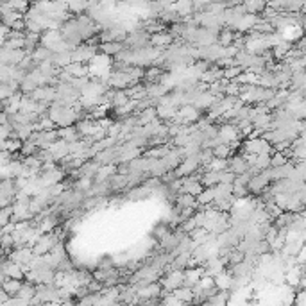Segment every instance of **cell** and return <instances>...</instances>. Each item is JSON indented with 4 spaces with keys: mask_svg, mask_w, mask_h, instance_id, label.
<instances>
[{
    "mask_svg": "<svg viewBox=\"0 0 306 306\" xmlns=\"http://www.w3.org/2000/svg\"><path fill=\"white\" fill-rule=\"evenodd\" d=\"M133 83H136V81L131 77L129 72H119V70H111L108 79H106L108 88H115V90H125Z\"/></svg>",
    "mask_w": 306,
    "mask_h": 306,
    "instance_id": "cell-1",
    "label": "cell"
},
{
    "mask_svg": "<svg viewBox=\"0 0 306 306\" xmlns=\"http://www.w3.org/2000/svg\"><path fill=\"white\" fill-rule=\"evenodd\" d=\"M242 149L244 153L242 154H261V153H272V145L267 142L263 136H258V138H247V142L242 143Z\"/></svg>",
    "mask_w": 306,
    "mask_h": 306,
    "instance_id": "cell-2",
    "label": "cell"
},
{
    "mask_svg": "<svg viewBox=\"0 0 306 306\" xmlns=\"http://www.w3.org/2000/svg\"><path fill=\"white\" fill-rule=\"evenodd\" d=\"M99 52L97 45H75L72 47V61L90 63V59Z\"/></svg>",
    "mask_w": 306,
    "mask_h": 306,
    "instance_id": "cell-3",
    "label": "cell"
},
{
    "mask_svg": "<svg viewBox=\"0 0 306 306\" xmlns=\"http://www.w3.org/2000/svg\"><path fill=\"white\" fill-rule=\"evenodd\" d=\"M267 185H271L269 174H267V170H260L258 174L251 176L249 183H247V190H249V193H255V195H258V193H260L261 190L267 187Z\"/></svg>",
    "mask_w": 306,
    "mask_h": 306,
    "instance_id": "cell-4",
    "label": "cell"
},
{
    "mask_svg": "<svg viewBox=\"0 0 306 306\" xmlns=\"http://www.w3.org/2000/svg\"><path fill=\"white\" fill-rule=\"evenodd\" d=\"M177 115L181 117L185 124H193V122L203 115V111L195 108L193 104H183V106L177 108Z\"/></svg>",
    "mask_w": 306,
    "mask_h": 306,
    "instance_id": "cell-5",
    "label": "cell"
},
{
    "mask_svg": "<svg viewBox=\"0 0 306 306\" xmlns=\"http://www.w3.org/2000/svg\"><path fill=\"white\" fill-rule=\"evenodd\" d=\"M227 170H231L233 174L237 176V174H242L247 170V163H245V158L244 154H231L229 158H227Z\"/></svg>",
    "mask_w": 306,
    "mask_h": 306,
    "instance_id": "cell-6",
    "label": "cell"
},
{
    "mask_svg": "<svg viewBox=\"0 0 306 306\" xmlns=\"http://www.w3.org/2000/svg\"><path fill=\"white\" fill-rule=\"evenodd\" d=\"M258 22H260V17H258V15L245 13V15H242V17H240V20H238L235 31H237V33H247V31H251V29L255 27Z\"/></svg>",
    "mask_w": 306,
    "mask_h": 306,
    "instance_id": "cell-7",
    "label": "cell"
},
{
    "mask_svg": "<svg viewBox=\"0 0 306 306\" xmlns=\"http://www.w3.org/2000/svg\"><path fill=\"white\" fill-rule=\"evenodd\" d=\"M49 151H51V156L54 161H59V159H63L65 156L70 154L68 153V142L67 140H63V138H57L56 142H52Z\"/></svg>",
    "mask_w": 306,
    "mask_h": 306,
    "instance_id": "cell-8",
    "label": "cell"
},
{
    "mask_svg": "<svg viewBox=\"0 0 306 306\" xmlns=\"http://www.w3.org/2000/svg\"><path fill=\"white\" fill-rule=\"evenodd\" d=\"M203 271L204 274H208V276H215L219 272L226 271V265L222 263L219 256H213V258H208V260L203 263Z\"/></svg>",
    "mask_w": 306,
    "mask_h": 306,
    "instance_id": "cell-9",
    "label": "cell"
},
{
    "mask_svg": "<svg viewBox=\"0 0 306 306\" xmlns=\"http://www.w3.org/2000/svg\"><path fill=\"white\" fill-rule=\"evenodd\" d=\"M279 33L283 36V40L290 41V43H295L297 40L303 38V29H301V25H295V23H290L287 27L279 29Z\"/></svg>",
    "mask_w": 306,
    "mask_h": 306,
    "instance_id": "cell-10",
    "label": "cell"
},
{
    "mask_svg": "<svg viewBox=\"0 0 306 306\" xmlns=\"http://www.w3.org/2000/svg\"><path fill=\"white\" fill-rule=\"evenodd\" d=\"M151 195H153V192H151L145 185H143V187L142 185H138V187H131L129 192L125 193V199H127V201H136V203H138V201H145V199L151 197Z\"/></svg>",
    "mask_w": 306,
    "mask_h": 306,
    "instance_id": "cell-11",
    "label": "cell"
},
{
    "mask_svg": "<svg viewBox=\"0 0 306 306\" xmlns=\"http://www.w3.org/2000/svg\"><path fill=\"white\" fill-rule=\"evenodd\" d=\"M299 88H306L305 68H297V70H292V75H290L289 90H299Z\"/></svg>",
    "mask_w": 306,
    "mask_h": 306,
    "instance_id": "cell-12",
    "label": "cell"
},
{
    "mask_svg": "<svg viewBox=\"0 0 306 306\" xmlns=\"http://www.w3.org/2000/svg\"><path fill=\"white\" fill-rule=\"evenodd\" d=\"M109 185V188L113 190V192H120V190H124L127 188V174H119V172H113L111 176L106 179Z\"/></svg>",
    "mask_w": 306,
    "mask_h": 306,
    "instance_id": "cell-13",
    "label": "cell"
},
{
    "mask_svg": "<svg viewBox=\"0 0 306 306\" xmlns=\"http://www.w3.org/2000/svg\"><path fill=\"white\" fill-rule=\"evenodd\" d=\"M215 101H217V97H215V95H211V93H210L208 90H204V91H201L197 99L193 101V106H195L197 109H201V111H206V109L210 108V106H211V104H213Z\"/></svg>",
    "mask_w": 306,
    "mask_h": 306,
    "instance_id": "cell-14",
    "label": "cell"
},
{
    "mask_svg": "<svg viewBox=\"0 0 306 306\" xmlns=\"http://www.w3.org/2000/svg\"><path fill=\"white\" fill-rule=\"evenodd\" d=\"M31 56H33V59L36 63H43V61H52V56H54V52H52L49 47L43 45V43H38Z\"/></svg>",
    "mask_w": 306,
    "mask_h": 306,
    "instance_id": "cell-15",
    "label": "cell"
},
{
    "mask_svg": "<svg viewBox=\"0 0 306 306\" xmlns=\"http://www.w3.org/2000/svg\"><path fill=\"white\" fill-rule=\"evenodd\" d=\"M122 49H124V43H120V41H101L99 43V52L111 57L117 56Z\"/></svg>",
    "mask_w": 306,
    "mask_h": 306,
    "instance_id": "cell-16",
    "label": "cell"
},
{
    "mask_svg": "<svg viewBox=\"0 0 306 306\" xmlns=\"http://www.w3.org/2000/svg\"><path fill=\"white\" fill-rule=\"evenodd\" d=\"M172 41H174V38H172L170 34H163L161 31H159V33H154V34H151V36H149V45L159 47V49H165V47H169Z\"/></svg>",
    "mask_w": 306,
    "mask_h": 306,
    "instance_id": "cell-17",
    "label": "cell"
},
{
    "mask_svg": "<svg viewBox=\"0 0 306 306\" xmlns=\"http://www.w3.org/2000/svg\"><path fill=\"white\" fill-rule=\"evenodd\" d=\"M145 86H147V97H151V99H159V97H163L167 91L170 90L169 86L163 85V83H159V81H156V83H145Z\"/></svg>",
    "mask_w": 306,
    "mask_h": 306,
    "instance_id": "cell-18",
    "label": "cell"
},
{
    "mask_svg": "<svg viewBox=\"0 0 306 306\" xmlns=\"http://www.w3.org/2000/svg\"><path fill=\"white\" fill-rule=\"evenodd\" d=\"M67 70L68 74L72 75V77H83V75H90V70H88V65L86 63H68L67 67H63Z\"/></svg>",
    "mask_w": 306,
    "mask_h": 306,
    "instance_id": "cell-19",
    "label": "cell"
},
{
    "mask_svg": "<svg viewBox=\"0 0 306 306\" xmlns=\"http://www.w3.org/2000/svg\"><path fill=\"white\" fill-rule=\"evenodd\" d=\"M183 183L181 187H179V190L177 192H185V193H192V195H197L201 190H203V185H201V181H193V179H188L187 176L181 177Z\"/></svg>",
    "mask_w": 306,
    "mask_h": 306,
    "instance_id": "cell-20",
    "label": "cell"
},
{
    "mask_svg": "<svg viewBox=\"0 0 306 306\" xmlns=\"http://www.w3.org/2000/svg\"><path fill=\"white\" fill-rule=\"evenodd\" d=\"M154 109H156V115H158L159 120H170L177 113L176 106H170V104H156Z\"/></svg>",
    "mask_w": 306,
    "mask_h": 306,
    "instance_id": "cell-21",
    "label": "cell"
},
{
    "mask_svg": "<svg viewBox=\"0 0 306 306\" xmlns=\"http://www.w3.org/2000/svg\"><path fill=\"white\" fill-rule=\"evenodd\" d=\"M22 283H23V279H15V278H7L4 283L0 285V289L4 290L9 297L11 295H17L18 294V290H20V287H22Z\"/></svg>",
    "mask_w": 306,
    "mask_h": 306,
    "instance_id": "cell-22",
    "label": "cell"
},
{
    "mask_svg": "<svg viewBox=\"0 0 306 306\" xmlns=\"http://www.w3.org/2000/svg\"><path fill=\"white\" fill-rule=\"evenodd\" d=\"M174 203H176L177 206H181V208H195V206H197L195 195H192V193H185V192H177Z\"/></svg>",
    "mask_w": 306,
    "mask_h": 306,
    "instance_id": "cell-23",
    "label": "cell"
},
{
    "mask_svg": "<svg viewBox=\"0 0 306 306\" xmlns=\"http://www.w3.org/2000/svg\"><path fill=\"white\" fill-rule=\"evenodd\" d=\"M52 63L59 68L67 67L68 63H72V49H67V51H61V52H54Z\"/></svg>",
    "mask_w": 306,
    "mask_h": 306,
    "instance_id": "cell-24",
    "label": "cell"
},
{
    "mask_svg": "<svg viewBox=\"0 0 306 306\" xmlns=\"http://www.w3.org/2000/svg\"><path fill=\"white\" fill-rule=\"evenodd\" d=\"M229 299V290H217L215 294H211L206 297V305H227Z\"/></svg>",
    "mask_w": 306,
    "mask_h": 306,
    "instance_id": "cell-25",
    "label": "cell"
},
{
    "mask_svg": "<svg viewBox=\"0 0 306 306\" xmlns=\"http://www.w3.org/2000/svg\"><path fill=\"white\" fill-rule=\"evenodd\" d=\"M57 136L67 140V142H75L79 140V133L75 129V125H67V127H59L57 129Z\"/></svg>",
    "mask_w": 306,
    "mask_h": 306,
    "instance_id": "cell-26",
    "label": "cell"
},
{
    "mask_svg": "<svg viewBox=\"0 0 306 306\" xmlns=\"http://www.w3.org/2000/svg\"><path fill=\"white\" fill-rule=\"evenodd\" d=\"M242 4L245 6V11L253 15H260L267 6L265 0H242Z\"/></svg>",
    "mask_w": 306,
    "mask_h": 306,
    "instance_id": "cell-27",
    "label": "cell"
},
{
    "mask_svg": "<svg viewBox=\"0 0 306 306\" xmlns=\"http://www.w3.org/2000/svg\"><path fill=\"white\" fill-rule=\"evenodd\" d=\"M217 183H219V170H204L203 172V177H201V185L204 188L206 187H215Z\"/></svg>",
    "mask_w": 306,
    "mask_h": 306,
    "instance_id": "cell-28",
    "label": "cell"
},
{
    "mask_svg": "<svg viewBox=\"0 0 306 306\" xmlns=\"http://www.w3.org/2000/svg\"><path fill=\"white\" fill-rule=\"evenodd\" d=\"M172 294L176 295V297L181 301V303H192V299H193L192 289H190V287H185V285H181V287L174 289V290H172Z\"/></svg>",
    "mask_w": 306,
    "mask_h": 306,
    "instance_id": "cell-29",
    "label": "cell"
},
{
    "mask_svg": "<svg viewBox=\"0 0 306 306\" xmlns=\"http://www.w3.org/2000/svg\"><path fill=\"white\" fill-rule=\"evenodd\" d=\"M36 86H38V85H36V81H34L29 74H25V77H23V79L18 83V91H22L23 95H27V93H31V91H33Z\"/></svg>",
    "mask_w": 306,
    "mask_h": 306,
    "instance_id": "cell-30",
    "label": "cell"
},
{
    "mask_svg": "<svg viewBox=\"0 0 306 306\" xmlns=\"http://www.w3.org/2000/svg\"><path fill=\"white\" fill-rule=\"evenodd\" d=\"M33 131H34L33 124H18L17 127H15V135H17L18 140L25 142V140H29V136H31Z\"/></svg>",
    "mask_w": 306,
    "mask_h": 306,
    "instance_id": "cell-31",
    "label": "cell"
},
{
    "mask_svg": "<svg viewBox=\"0 0 306 306\" xmlns=\"http://www.w3.org/2000/svg\"><path fill=\"white\" fill-rule=\"evenodd\" d=\"M258 170H265L271 167V154L269 153H261V154H256V159H255V165Z\"/></svg>",
    "mask_w": 306,
    "mask_h": 306,
    "instance_id": "cell-32",
    "label": "cell"
},
{
    "mask_svg": "<svg viewBox=\"0 0 306 306\" xmlns=\"http://www.w3.org/2000/svg\"><path fill=\"white\" fill-rule=\"evenodd\" d=\"M86 6H88V0H67L68 11H72V13L86 11Z\"/></svg>",
    "mask_w": 306,
    "mask_h": 306,
    "instance_id": "cell-33",
    "label": "cell"
},
{
    "mask_svg": "<svg viewBox=\"0 0 306 306\" xmlns=\"http://www.w3.org/2000/svg\"><path fill=\"white\" fill-rule=\"evenodd\" d=\"M34 287H36V285H33V283H29V281H25V283H22V287H20V290H18V294L17 295H20V297H22V299H31V297H33L34 295V292H36V290H34Z\"/></svg>",
    "mask_w": 306,
    "mask_h": 306,
    "instance_id": "cell-34",
    "label": "cell"
},
{
    "mask_svg": "<svg viewBox=\"0 0 306 306\" xmlns=\"http://www.w3.org/2000/svg\"><path fill=\"white\" fill-rule=\"evenodd\" d=\"M211 151H213V156H215V158H229L233 154L227 143H219V145H215Z\"/></svg>",
    "mask_w": 306,
    "mask_h": 306,
    "instance_id": "cell-35",
    "label": "cell"
},
{
    "mask_svg": "<svg viewBox=\"0 0 306 306\" xmlns=\"http://www.w3.org/2000/svg\"><path fill=\"white\" fill-rule=\"evenodd\" d=\"M7 4H9V7H11L13 11L20 13V15H23V13L29 9V2L27 0H6Z\"/></svg>",
    "mask_w": 306,
    "mask_h": 306,
    "instance_id": "cell-36",
    "label": "cell"
},
{
    "mask_svg": "<svg viewBox=\"0 0 306 306\" xmlns=\"http://www.w3.org/2000/svg\"><path fill=\"white\" fill-rule=\"evenodd\" d=\"M169 233H170V226L167 224V222H165V224L161 222V224H158V226L153 229V237L159 242V240H163V238L167 237Z\"/></svg>",
    "mask_w": 306,
    "mask_h": 306,
    "instance_id": "cell-37",
    "label": "cell"
},
{
    "mask_svg": "<svg viewBox=\"0 0 306 306\" xmlns=\"http://www.w3.org/2000/svg\"><path fill=\"white\" fill-rule=\"evenodd\" d=\"M38 149L40 147H36L31 140H25V142H22V147H20L18 153H20V156L23 158V156H33V154H36L38 153Z\"/></svg>",
    "mask_w": 306,
    "mask_h": 306,
    "instance_id": "cell-38",
    "label": "cell"
},
{
    "mask_svg": "<svg viewBox=\"0 0 306 306\" xmlns=\"http://www.w3.org/2000/svg\"><path fill=\"white\" fill-rule=\"evenodd\" d=\"M13 215V206H0V226H6L7 222L11 221Z\"/></svg>",
    "mask_w": 306,
    "mask_h": 306,
    "instance_id": "cell-39",
    "label": "cell"
},
{
    "mask_svg": "<svg viewBox=\"0 0 306 306\" xmlns=\"http://www.w3.org/2000/svg\"><path fill=\"white\" fill-rule=\"evenodd\" d=\"M0 245H2V249L6 251V255L15 247V240H13V237L9 235V233H2V237H0Z\"/></svg>",
    "mask_w": 306,
    "mask_h": 306,
    "instance_id": "cell-40",
    "label": "cell"
},
{
    "mask_svg": "<svg viewBox=\"0 0 306 306\" xmlns=\"http://www.w3.org/2000/svg\"><path fill=\"white\" fill-rule=\"evenodd\" d=\"M233 197L235 199H244L249 195V190H247V187H244V185H238V183H233Z\"/></svg>",
    "mask_w": 306,
    "mask_h": 306,
    "instance_id": "cell-41",
    "label": "cell"
},
{
    "mask_svg": "<svg viewBox=\"0 0 306 306\" xmlns=\"http://www.w3.org/2000/svg\"><path fill=\"white\" fill-rule=\"evenodd\" d=\"M226 167H227V158H215V156H213V159L208 165L210 170H224Z\"/></svg>",
    "mask_w": 306,
    "mask_h": 306,
    "instance_id": "cell-42",
    "label": "cell"
},
{
    "mask_svg": "<svg viewBox=\"0 0 306 306\" xmlns=\"http://www.w3.org/2000/svg\"><path fill=\"white\" fill-rule=\"evenodd\" d=\"M242 70H244V68L238 67V65H235V67H227V68H224V79L233 81L238 74H240V72H242Z\"/></svg>",
    "mask_w": 306,
    "mask_h": 306,
    "instance_id": "cell-43",
    "label": "cell"
},
{
    "mask_svg": "<svg viewBox=\"0 0 306 306\" xmlns=\"http://www.w3.org/2000/svg\"><path fill=\"white\" fill-rule=\"evenodd\" d=\"M303 6H305V0H287L285 9L287 11H303Z\"/></svg>",
    "mask_w": 306,
    "mask_h": 306,
    "instance_id": "cell-44",
    "label": "cell"
},
{
    "mask_svg": "<svg viewBox=\"0 0 306 306\" xmlns=\"http://www.w3.org/2000/svg\"><path fill=\"white\" fill-rule=\"evenodd\" d=\"M102 287H104V283H101V281H97V279L91 278V281L88 285H86V289H88V292H101Z\"/></svg>",
    "mask_w": 306,
    "mask_h": 306,
    "instance_id": "cell-45",
    "label": "cell"
},
{
    "mask_svg": "<svg viewBox=\"0 0 306 306\" xmlns=\"http://www.w3.org/2000/svg\"><path fill=\"white\" fill-rule=\"evenodd\" d=\"M7 299H9V295H7L6 292H4V290L0 289V305H6Z\"/></svg>",
    "mask_w": 306,
    "mask_h": 306,
    "instance_id": "cell-46",
    "label": "cell"
},
{
    "mask_svg": "<svg viewBox=\"0 0 306 306\" xmlns=\"http://www.w3.org/2000/svg\"><path fill=\"white\" fill-rule=\"evenodd\" d=\"M0 237H2V226H0Z\"/></svg>",
    "mask_w": 306,
    "mask_h": 306,
    "instance_id": "cell-47",
    "label": "cell"
},
{
    "mask_svg": "<svg viewBox=\"0 0 306 306\" xmlns=\"http://www.w3.org/2000/svg\"><path fill=\"white\" fill-rule=\"evenodd\" d=\"M147 2H154V0H147Z\"/></svg>",
    "mask_w": 306,
    "mask_h": 306,
    "instance_id": "cell-48",
    "label": "cell"
}]
</instances>
